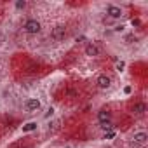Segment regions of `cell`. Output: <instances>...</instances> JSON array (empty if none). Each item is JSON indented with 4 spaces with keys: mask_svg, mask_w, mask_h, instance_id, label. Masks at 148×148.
Listing matches in <instances>:
<instances>
[{
    "mask_svg": "<svg viewBox=\"0 0 148 148\" xmlns=\"http://www.w3.org/2000/svg\"><path fill=\"white\" fill-rule=\"evenodd\" d=\"M40 28H42V25H40L37 19H28V21L25 23V32H26V33H30V35L38 33V32H40Z\"/></svg>",
    "mask_w": 148,
    "mask_h": 148,
    "instance_id": "6da1fadb",
    "label": "cell"
},
{
    "mask_svg": "<svg viewBox=\"0 0 148 148\" xmlns=\"http://www.w3.org/2000/svg\"><path fill=\"white\" fill-rule=\"evenodd\" d=\"M106 14H108L110 18H113V19H119V18L122 16V9H120V7H117V5H108Z\"/></svg>",
    "mask_w": 148,
    "mask_h": 148,
    "instance_id": "7a4b0ae2",
    "label": "cell"
},
{
    "mask_svg": "<svg viewBox=\"0 0 148 148\" xmlns=\"http://www.w3.org/2000/svg\"><path fill=\"white\" fill-rule=\"evenodd\" d=\"M110 77H106V75H99L98 77V80H96V84H98V87L99 89H108L110 87Z\"/></svg>",
    "mask_w": 148,
    "mask_h": 148,
    "instance_id": "3957f363",
    "label": "cell"
},
{
    "mask_svg": "<svg viewBox=\"0 0 148 148\" xmlns=\"http://www.w3.org/2000/svg\"><path fill=\"white\" fill-rule=\"evenodd\" d=\"M26 110H30V112H35V110H38L40 108V101L37 99V98H30V99H26Z\"/></svg>",
    "mask_w": 148,
    "mask_h": 148,
    "instance_id": "277c9868",
    "label": "cell"
},
{
    "mask_svg": "<svg viewBox=\"0 0 148 148\" xmlns=\"http://www.w3.org/2000/svg\"><path fill=\"white\" fill-rule=\"evenodd\" d=\"M110 119H112V113H110L108 110H99V112H98V120H99L101 124L110 122Z\"/></svg>",
    "mask_w": 148,
    "mask_h": 148,
    "instance_id": "5b68a950",
    "label": "cell"
},
{
    "mask_svg": "<svg viewBox=\"0 0 148 148\" xmlns=\"http://www.w3.org/2000/svg\"><path fill=\"white\" fill-rule=\"evenodd\" d=\"M51 37H52V38H56V40H61V38H64V28H63V26H56V28L52 30Z\"/></svg>",
    "mask_w": 148,
    "mask_h": 148,
    "instance_id": "8992f818",
    "label": "cell"
},
{
    "mask_svg": "<svg viewBox=\"0 0 148 148\" xmlns=\"http://www.w3.org/2000/svg\"><path fill=\"white\" fill-rule=\"evenodd\" d=\"M86 54H87V56H98V54H99V49H98L94 44H87V45H86Z\"/></svg>",
    "mask_w": 148,
    "mask_h": 148,
    "instance_id": "52a82bcc",
    "label": "cell"
},
{
    "mask_svg": "<svg viewBox=\"0 0 148 148\" xmlns=\"http://www.w3.org/2000/svg\"><path fill=\"white\" fill-rule=\"evenodd\" d=\"M146 139H148V134H146V132H136V134H134V143L145 145Z\"/></svg>",
    "mask_w": 148,
    "mask_h": 148,
    "instance_id": "ba28073f",
    "label": "cell"
},
{
    "mask_svg": "<svg viewBox=\"0 0 148 148\" xmlns=\"http://www.w3.org/2000/svg\"><path fill=\"white\" fill-rule=\"evenodd\" d=\"M145 110H146V105H145V103H136V105L132 106V112H134V113H138V115H139V113H143Z\"/></svg>",
    "mask_w": 148,
    "mask_h": 148,
    "instance_id": "9c48e42d",
    "label": "cell"
},
{
    "mask_svg": "<svg viewBox=\"0 0 148 148\" xmlns=\"http://www.w3.org/2000/svg\"><path fill=\"white\" fill-rule=\"evenodd\" d=\"M37 129V122H28L23 125V132H30V131H35Z\"/></svg>",
    "mask_w": 148,
    "mask_h": 148,
    "instance_id": "30bf717a",
    "label": "cell"
},
{
    "mask_svg": "<svg viewBox=\"0 0 148 148\" xmlns=\"http://www.w3.org/2000/svg\"><path fill=\"white\" fill-rule=\"evenodd\" d=\"M16 7L18 9H25L26 7V2H25V0H19V2H16Z\"/></svg>",
    "mask_w": 148,
    "mask_h": 148,
    "instance_id": "8fae6325",
    "label": "cell"
},
{
    "mask_svg": "<svg viewBox=\"0 0 148 148\" xmlns=\"http://www.w3.org/2000/svg\"><path fill=\"white\" fill-rule=\"evenodd\" d=\"M101 129H103V131H110V129H112V124H110V122H105V124H101Z\"/></svg>",
    "mask_w": 148,
    "mask_h": 148,
    "instance_id": "7c38bea8",
    "label": "cell"
},
{
    "mask_svg": "<svg viewBox=\"0 0 148 148\" xmlns=\"http://www.w3.org/2000/svg\"><path fill=\"white\" fill-rule=\"evenodd\" d=\"M113 136H115V132H113V131H110L108 134H105V139H112Z\"/></svg>",
    "mask_w": 148,
    "mask_h": 148,
    "instance_id": "4fadbf2b",
    "label": "cell"
},
{
    "mask_svg": "<svg viewBox=\"0 0 148 148\" xmlns=\"http://www.w3.org/2000/svg\"><path fill=\"white\" fill-rule=\"evenodd\" d=\"M124 66H125V63H124V61H120V63H117V70H119V71H120V70H122Z\"/></svg>",
    "mask_w": 148,
    "mask_h": 148,
    "instance_id": "5bb4252c",
    "label": "cell"
},
{
    "mask_svg": "<svg viewBox=\"0 0 148 148\" xmlns=\"http://www.w3.org/2000/svg\"><path fill=\"white\" fill-rule=\"evenodd\" d=\"M52 113H54V108H49V110H47V113H45V119H49Z\"/></svg>",
    "mask_w": 148,
    "mask_h": 148,
    "instance_id": "9a60e30c",
    "label": "cell"
},
{
    "mask_svg": "<svg viewBox=\"0 0 148 148\" xmlns=\"http://www.w3.org/2000/svg\"><path fill=\"white\" fill-rule=\"evenodd\" d=\"M122 30H124V26H122V25H117V26H115V32H122Z\"/></svg>",
    "mask_w": 148,
    "mask_h": 148,
    "instance_id": "2e32d148",
    "label": "cell"
},
{
    "mask_svg": "<svg viewBox=\"0 0 148 148\" xmlns=\"http://www.w3.org/2000/svg\"><path fill=\"white\" fill-rule=\"evenodd\" d=\"M131 91H132V89H131V87H129V86H127V87H125V89H124V92H125V94H131Z\"/></svg>",
    "mask_w": 148,
    "mask_h": 148,
    "instance_id": "e0dca14e",
    "label": "cell"
},
{
    "mask_svg": "<svg viewBox=\"0 0 148 148\" xmlns=\"http://www.w3.org/2000/svg\"><path fill=\"white\" fill-rule=\"evenodd\" d=\"M132 25L134 26H139V19H132Z\"/></svg>",
    "mask_w": 148,
    "mask_h": 148,
    "instance_id": "ac0fdd59",
    "label": "cell"
},
{
    "mask_svg": "<svg viewBox=\"0 0 148 148\" xmlns=\"http://www.w3.org/2000/svg\"><path fill=\"white\" fill-rule=\"evenodd\" d=\"M63 148H71V146H63Z\"/></svg>",
    "mask_w": 148,
    "mask_h": 148,
    "instance_id": "d6986e66",
    "label": "cell"
},
{
    "mask_svg": "<svg viewBox=\"0 0 148 148\" xmlns=\"http://www.w3.org/2000/svg\"><path fill=\"white\" fill-rule=\"evenodd\" d=\"M0 73H2V68H0Z\"/></svg>",
    "mask_w": 148,
    "mask_h": 148,
    "instance_id": "ffe728a7",
    "label": "cell"
}]
</instances>
